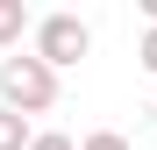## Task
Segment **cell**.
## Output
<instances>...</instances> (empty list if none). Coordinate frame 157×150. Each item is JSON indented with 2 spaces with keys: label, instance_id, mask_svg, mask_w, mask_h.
<instances>
[{
  "label": "cell",
  "instance_id": "277c9868",
  "mask_svg": "<svg viewBox=\"0 0 157 150\" xmlns=\"http://www.w3.org/2000/svg\"><path fill=\"white\" fill-rule=\"evenodd\" d=\"M29 114H14V107H0V150H29Z\"/></svg>",
  "mask_w": 157,
  "mask_h": 150
},
{
  "label": "cell",
  "instance_id": "6da1fadb",
  "mask_svg": "<svg viewBox=\"0 0 157 150\" xmlns=\"http://www.w3.org/2000/svg\"><path fill=\"white\" fill-rule=\"evenodd\" d=\"M0 107H14V114H43V107H57V71H50L36 50L29 57H0Z\"/></svg>",
  "mask_w": 157,
  "mask_h": 150
},
{
  "label": "cell",
  "instance_id": "3957f363",
  "mask_svg": "<svg viewBox=\"0 0 157 150\" xmlns=\"http://www.w3.org/2000/svg\"><path fill=\"white\" fill-rule=\"evenodd\" d=\"M21 36H29V7L21 0H0V50H14Z\"/></svg>",
  "mask_w": 157,
  "mask_h": 150
},
{
  "label": "cell",
  "instance_id": "8992f818",
  "mask_svg": "<svg viewBox=\"0 0 157 150\" xmlns=\"http://www.w3.org/2000/svg\"><path fill=\"white\" fill-rule=\"evenodd\" d=\"M29 150H78V143H71V136H36Z\"/></svg>",
  "mask_w": 157,
  "mask_h": 150
},
{
  "label": "cell",
  "instance_id": "52a82bcc",
  "mask_svg": "<svg viewBox=\"0 0 157 150\" xmlns=\"http://www.w3.org/2000/svg\"><path fill=\"white\" fill-rule=\"evenodd\" d=\"M136 57H143V64H150V71H157V29H150V36H143V50H136Z\"/></svg>",
  "mask_w": 157,
  "mask_h": 150
},
{
  "label": "cell",
  "instance_id": "7a4b0ae2",
  "mask_svg": "<svg viewBox=\"0 0 157 150\" xmlns=\"http://www.w3.org/2000/svg\"><path fill=\"white\" fill-rule=\"evenodd\" d=\"M86 50H93V29H86L78 14H43V21H36V57H43L50 71L78 64Z\"/></svg>",
  "mask_w": 157,
  "mask_h": 150
},
{
  "label": "cell",
  "instance_id": "5b68a950",
  "mask_svg": "<svg viewBox=\"0 0 157 150\" xmlns=\"http://www.w3.org/2000/svg\"><path fill=\"white\" fill-rule=\"evenodd\" d=\"M78 150H128V136H121V129H93Z\"/></svg>",
  "mask_w": 157,
  "mask_h": 150
}]
</instances>
